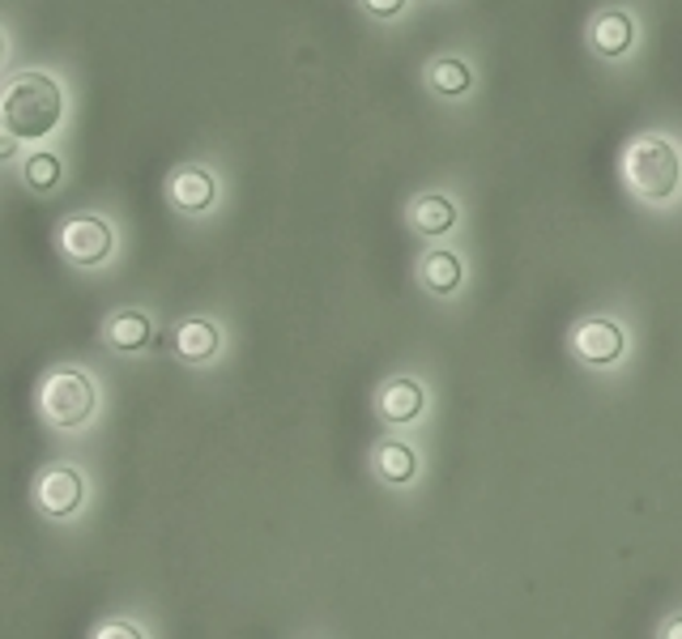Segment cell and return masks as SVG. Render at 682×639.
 Returning <instances> with one entry per match:
<instances>
[{
	"label": "cell",
	"mask_w": 682,
	"mask_h": 639,
	"mask_svg": "<svg viewBox=\"0 0 682 639\" xmlns=\"http://www.w3.org/2000/svg\"><path fill=\"white\" fill-rule=\"evenodd\" d=\"M60 116H65V94L39 69L18 73L0 90V128H9L18 141H43L47 132H56Z\"/></svg>",
	"instance_id": "cell-1"
},
{
	"label": "cell",
	"mask_w": 682,
	"mask_h": 639,
	"mask_svg": "<svg viewBox=\"0 0 682 639\" xmlns=\"http://www.w3.org/2000/svg\"><path fill=\"white\" fill-rule=\"evenodd\" d=\"M623 179L644 205H670L682 188V150L666 132H640L623 150Z\"/></svg>",
	"instance_id": "cell-2"
},
{
	"label": "cell",
	"mask_w": 682,
	"mask_h": 639,
	"mask_svg": "<svg viewBox=\"0 0 682 639\" xmlns=\"http://www.w3.org/2000/svg\"><path fill=\"white\" fill-rule=\"evenodd\" d=\"M39 405H43V418H47L51 427L78 431V427L90 422V414H94V405H99V393H94L90 375L65 367V371H51V375L43 380Z\"/></svg>",
	"instance_id": "cell-3"
},
{
	"label": "cell",
	"mask_w": 682,
	"mask_h": 639,
	"mask_svg": "<svg viewBox=\"0 0 682 639\" xmlns=\"http://www.w3.org/2000/svg\"><path fill=\"white\" fill-rule=\"evenodd\" d=\"M112 247H116V235H112V226L103 218L81 213V218H69L60 226V252L73 265H103L112 256Z\"/></svg>",
	"instance_id": "cell-4"
},
{
	"label": "cell",
	"mask_w": 682,
	"mask_h": 639,
	"mask_svg": "<svg viewBox=\"0 0 682 639\" xmlns=\"http://www.w3.org/2000/svg\"><path fill=\"white\" fill-rule=\"evenodd\" d=\"M571 350H576V359L589 362V367H614L627 355V333L614 320H585L571 333Z\"/></svg>",
	"instance_id": "cell-5"
},
{
	"label": "cell",
	"mask_w": 682,
	"mask_h": 639,
	"mask_svg": "<svg viewBox=\"0 0 682 639\" xmlns=\"http://www.w3.org/2000/svg\"><path fill=\"white\" fill-rule=\"evenodd\" d=\"M35 499H39V508L47 516H69V512H78L81 499H85V481H81L78 469L56 465V469H47L39 478Z\"/></svg>",
	"instance_id": "cell-6"
},
{
	"label": "cell",
	"mask_w": 682,
	"mask_h": 639,
	"mask_svg": "<svg viewBox=\"0 0 682 639\" xmlns=\"http://www.w3.org/2000/svg\"><path fill=\"white\" fill-rule=\"evenodd\" d=\"M589 43H593V51L605 56V60H623L632 51V43H636L632 13L627 9H602L593 18V26H589Z\"/></svg>",
	"instance_id": "cell-7"
},
{
	"label": "cell",
	"mask_w": 682,
	"mask_h": 639,
	"mask_svg": "<svg viewBox=\"0 0 682 639\" xmlns=\"http://www.w3.org/2000/svg\"><path fill=\"white\" fill-rule=\"evenodd\" d=\"M375 409H380V418L384 422H393V427H409L423 409H427V388L418 384V380H389L384 388H380V397H375Z\"/></svg>",
	"instance_id": "cell-8"
},
{
	"label": "cell",
	"mask_w": 682,
	"mask_h": 639,
	"mask_svg": "<svg viewBox=\"0 0 682 639\" xmlns=\"http://www.w3.org/2000/svg\"><path fill=\"white\" fill-rule=\"evenodd\" d=\"M213 197H218V184H213V175L205 166H184V171L171 175V205L175 209L201 213V209L213 205Z\"/></svg>",
	"instance_id": "cell-9"
},
{
	"label": "cell",
	"mask_w": 682,
	"mask_h": 639,
	"mask_svg": "<svg viewBox=\"0 0 682 639\" xmlns=\"http://www.w3.org/2000/svg\"><path fill=\"white\" fill-rule=\"evenodd\" d=\"M418 278H423V286H427L436 299H452V294L461 290V281H465L461 256H456V252H448V247L427 252V256H423V265H418Z\"/></svg>",
	"instance_id": "cell-10"
},
{
	"label": "cell",
	"mask_w": 682,
	"mask_h": 639,
	"mask_svg": "<svg viewBox=\"0 0 682 639\" xmlns=\"http://www.w3.org/2000/svg\"><path fill=\"white\" fill-rule=\"evenodd\" d=\"M375 478L389 481V486H409L418 478V452L402 440H384L375 443Z\"/></svg>",
	"instance_id": "cell-11"
},
{
	"label": "cell",
	"mask_w": 682,
	"mask_h": 639,
	"mask_svg": "<svg viewBox=\"0 0 682 639\" xmlns=\"http://www.w3.org/2000/svg\"><path fill=\"white\" fill-rule=\"evenodd\" d=\"M218 346H222V333H218V324H209V320H184V324L175 328V350H180L184 362L218 359Z\"/></svg>",
	"instance_id": "cell-12"
},
{
	"label": "cell",
	"mask_w": 682,
	"mask_h": 639,
	"mask_svg": "<svg viewBox=\"0 0 682 639\" xmlns=\"http://www.w3.org/2000/svg\"><path fill=\"white\" fill-rule=\"evenodd\" d=\"M409 222H414L418 235L440 240V235H448L456 226V205L448 197H440V193H427V197H418L409 205Z\"/></svg>",
	"instance_id": "cell-13"
},
{
	"label": "cell",
	"mask_w": 682,
	"mask_h": 639,
	"mask_svg": "<svg viewBox=\"0 0 682 639\" xmlns=\"http://www.w3.org/2000/svg\"><path fill=\"white\" fill-rule=\"evenodd\" d=\"M427 85H431L440 98H461V94H470L474 73H470V65H465V60H456V56H440V60H431V69H427Z\"/></svg>",
	"instance_id": "cell-14"
},
{
	"label": "cell",
	"mask_w": 682,
	"mask_h": 639,
	"mask_svg": "<svg viewBox=\"0 0 682 639\" xmlns=\"http://www.w3.org/2000/svg\"><path fill=\"white\" fill-rule=\"evenodd\" d=\"M107 341L116 350H141L150 341V316L146 312H120L107 324Z\"/></svg>",
	"instance_id": "cell-15"
},
{
	"label": "cell",
	"mask_w": 682,
	"mask_h": 639,
	"mask_svg": "<svg viewBox=\"0 0 682 639\" xmlns=\"http://www.w3.org/2000/svg\"><path fill=\"white\" fill-rule=\"evenodd\" d=\"M22 179H26L35 193H51V188L60 184V159H56V154H47V150L31 154L26 166H22Z\"/></svg>",
	"instance_id": "cell-16"
},
{
	"label": "cell",
	"mask_w": 682,
	"mask_h": 639,
	"mask_svg": "<svg viewBox=\"0 0 682 639\" xmlns=\"http://www.w3.org/2000/svg\"><path fill=\"white\" fill-rule=\"evenodd\" d=\"M94 639H146V631L137 623H128V618H116V623H107Z\"/></svg>",
	"instance_id": "cell-17"
},
{
	"label": "cell",
	"mask_w": 682,
	"mask_h": 639,
	"mask_svg": "<svg viewBox=\"0 0 682 639\" xmlns=\"http://www.w3.org/2000/svg\"><path fill=\"white\" fill-rule=\"evenodd\" d=\"M362 9L371 18H380V22H393L397 13H405V0H362Z\"/></svg>",
	"instance_id": "cell-18"
},
{
	"label": "cell",
	"mask_w": 682,
	"mask_h": 639,
	"mask_svg": "<svg viewBox=\"0 0 682 639\" xmlns=\"http://www.w3.org/2000/svg\"><path fill=\"white\" fill-rule=\"evenodd\" d=\"M13 154H18V137H13L9 128H0V162L13 159Z\"/></svg>",
	"instance_id": "cell-19"
},
{
	"label": "cell",
	"mask_w": 682,
	"mask_h": 639,
	"mask_svg": "<svg viewBox=\"0 0 682 639\" xmlns=\"http://www.w3.org/2000/svg\"><path fill=\"white\" fill-rule=\"evenodd\" d=\"M661 639H682V614L679 618H670V623L661 627Z\"/></svg>",
	"instance_id": "cell-20"
},
{
	"label": "cell",
	"mask_w": 682,
	"mask_h": 639,
	"mask_svg": "<svg viewBox=\"0 0 682 639\" xmlns=\"http://www.w3.org/2000/svg\"><path fill=\"white\" fill-rule=\"evenodd\" d=\"M0 56H4V39H0Z\"/></svg>",
	"instance_id": "cell-21"
}]
</instances>
